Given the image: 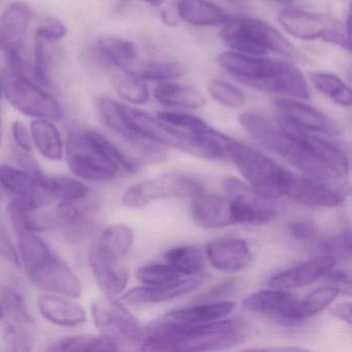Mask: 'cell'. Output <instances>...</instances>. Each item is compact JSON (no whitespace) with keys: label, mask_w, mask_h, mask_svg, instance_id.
Masks as SVG:
<instances>
[{"label":"cell","mask_w":352,"mask_h":352,"mask_svg":"<svg viewBox=\"0 0 352 352\" xmlns=\"http://www.w3.org/2000/svg\"><path fill=\"white\" fill-rule=\"evenodd\" d=\"M250 333L241 319H221L203 324H164L142 327L137 344L147 351H209L243 343Z\"/></svg>","instance_id":"6da1fadb"},{"label":"cell","mask_w":352,"mask_h":352,"mask_svg":"<svg viewBox=\"0 0 352 352\" xmlns=\"http://www.w3.org/2000/svg\"><path fill=\"white\" fill-rule=\"evenodd\" d=\"M243 129L263 147L278 154L305 176L336 186L349 188L343 177L327 168L308 153L288 133L282 122H276L258 113L245 112L239 116Z\"/></svg>","instance_id":"7a4b0ae2"},{"label":"cell","mask_w":352,"mask_h":352,"mask_svg":"<svg viewBox=\"0 0 352 352\" xmlns=\"http://www.w3.org/2000/svg\"><path fill=\"white\" fill-rule=\"evenodd\" d=\"M69 170L86 181H106L120 173H133L137 164L98 131L75 133L65 149Z\"/></svg>","instance_id":"3957f363"},{"label":"cell","mask_w":352,"mask_h":352,"mask_svg":"<svg viewBox=\"0 0 352 352\" xmlns=\"http://www.w3.org/2000/svg\"><path fill=\"white\" fill-rule=\"evenodd\" d=\"M226 160L234 162L249 186L267 199L285 197L292 173L265 154L230 139Z\"/></svg>","instance_id":"277c9868"},{"label":"cell","mask_w":352,"mask_h":352,"mask_svg":"<svg viewBox=\"0 0 352 352\" xmlns=\"http://www.w3.org/2000/svg\"><path fill=\"white\" fill-rule=\"evenodd\" d=\"M224 44L242 54L263 56L267 52L286 57H296V49L275 28L252 17L228 19L220 32Z\"/></svg>","instance_id":"5b68a950"},{"label":"cell","mask_w":352,"mask_h":352,"mask_svg":"<svg viewBox=\"0 0 352 352\" xmlns=\"http://www.w3.org/2000/svg\"><path fill=\"white\" fill-rule=\"evenodd\" d=\"M3 88L8 102L25 116L51 121L63 118V109L56 98L45 91L22 65H10Z\"/></svg>","instance_id":"8992f818"},{"label":"cell","mask_w":352,"mask_h":352,"mask_svg":"<svg viewBox=\"0 0 352 352\" xmlns=\"http://www.w3.org/2000/svg\"><path fill=\"white\" fill-rule=\"evenodd\" d=\"M278 20L282 28L298 40L321 38L350 51L349 21L343 24L329 16L296 9H284L280 12Z\"/></svg>","instance_id":"52a82bcc"},{"label":"cell","mask_w":352,"mask_h":352,"mask_svg":"<svg viewBox=\"0 0 352 352\" xmlns=\"http://www.w3.org/2000/svg\"><path fill=\"white\" fill-rule=\"evenodd\" d=\"M203 192V186L195 179L181 173H166L131 185L123 192L121 201L129 209H141L158 199H193Z\"/></svg>","instance_id":"ba28073f"},{"label":"cell","mask_w":352,"mask_h":352,"mask_svg":"<svg viewBox=\"0 0 352 352\" xmlns=\"http://www.w3.org/2000/svg\"><path fill=\"white\" fill-rule=\"evenodd\" d=\"M91 316L100 335L116 342L137 343L142 327L125 306L114 298H100L91 304Z\"/></svg>","instance_id":"9c48e42d"},{"label":"cell","mask_w":352,"mask_h":352,"mask_svg":"<svg viewBox=\"0 0 352 352\" xmlns=\"http://www.w3.org/2000/svg\"><path fill=\"white\" fill-rule=\"evenodd\" d=\"M133 244V230L125 224H113L104 228L88 251L91 273L116 269L124 265L123 261Z\"/></svg>","instance_id":"30bf717a"},{"label":"cell","mask_w":352,"mask_h":352,"mask_svg":"<svg viewBox=\"0 0 352 352\" xmlns=\"http://www.w3.org/2000/svg\"><path fill=\"white\" fill-rule=\"evenodd\" d=\"M218 65L236 78V81L252 88L256 84L281 75L294 65L281 59L251 56L238 52H224L216 58Z\"/></svg>","instance_id":"8fae6325"},{"label":"cell","mask_w":352,"mask_h":352,"mask_svg":"<svg viewBox=\"0 0 352 352\" xmlns=\"http://www.w3.org/2000/svg\"><path fill=\"white\" fill-rule=\"evenodd\" d=\"M32 283L49 294L78 298L83 284L77 275L54 254L26 271Z\"/></svg>","instance_id":"7c38bea8"},{"label":"cell","mask_w":352,"mask_h":352,"mask_svg":"<svg viewBox=\"0 0 352 352\" xmlns=\"http://www.w3.org/2000/svg\"><path fill=\"white\" fill-rule=\"evenodd\" d=\"M349 189L336 186L317 179L292 173L285 197L300 205L315 208H335L345 201Z\"/></svg>","instance_id":"4fadbf2b"},{"label":"cell","mask_w":352,"mask_h":352,"mask_svg":"<svg viewBox=\"0 0 352 352\" xmlns=\"http://www.w3.org/2000/svg\"><path fill=\"white\" fill-rule=\"evenodd\" d=\"M32 9L23 1L11 3L0 15V51L9 61L22 58Z\"/></svg>","instance_id":"5bb4252c"},{"label":"cell","mask_w":352,"mask_h":352,"mask_svg":"<svg viewBox=\"0 0 352 352\" xmlns=\"http://www.w3.org/2000/svg\"><path fill=\"white\" fill-rule=\"evenodd\" d=\"M298 300L283 289L261 290L243 300V307L250 312L265 315L284 323L298 322L296 309Z\"/></svg>","instance_id":"9a60e30c"},{"label":"cell","mask_w":352,"mask_h":352,"mask_svg":"<svg viewBox=\"0 0 352 352\" xmlns=\"http://www.w3.org/2000/svg\"><path fill=\"white\" fill-rule=\"evenodd\" d=\"M52 218L53 226L60 230L67 240L81 242L94 230V208L86 199L73 203H59Z\"/></svg>","instance_id":"2e32d148"},{"label":"cell","mask_w":352,"mask_h":352,"mask_svg":"<svg viewBox=\"0 0 352 352\" xmlns=\"http://www.w3.org/2000/svg\"><path fill=\"white\" fill-rule=\"evenodd\" d=\"M281 122L283 123L288 133L310 155L343 178L349 174V160L343 150L311 131L298 129L284 120Z\"/></svg>","instance_id":"e0dca14e"},{"label":"cell","mask_w":352,"mask_h":352,"mask_svg":"<svg viewBox=\"0 0 352 352\" xmlns=\"http://www.w3.org/2000/svg\"><path fill=\"white\" fill-rule=\"evenodd\" d=\"M0 185L14 195V199L24 201L32 207L44 209L53 203L50 195L38 184L34 175L23 168L10 164L0 166Z\"/></svg>","instance_id":"ac0fdd59"},{"label":"cell","mask_w":352,"mask_h":352,"mask_svg":"<svg viewBox=\"0 0 352 352\" xmlns=\"http://www.w3.org/2000/svg\"><path fill=\"white\" fill-rule=\"evenodd\" d=\"M335 263V253L317 252L312 261L300 263L273 276L269 281L270 287L288 290L311 285L321 279Z\"/></svg>","instance_id":"d6986e66"},{"label":"cell","mask_w":352,"mask_h":352,"mask_svg":"<svg viewBox=\"0 0 352 352\" xmlns=\"http://www.w3.org/2000/svg\"><path fill=\"white\" fill-rule=\"evenodd\" d=\"M205 254L215 269L224 273L242 271L252 261V253L246 241L238 238L212 241L206 245Z\"/></svg>","instance_id":"ffe728a7"},{"label":"cell","mask_w":352,"mask_h":352,"mask_svg":"<svg viewBox=\"0 0 352 352\" xmlns=\"http://www.w3.org/2000/svg\"><path fill=\"white\" fill-rule=\"evenodd\" d=\"M203 284L201 278L179 279L170 283L160 285H145L131 288L129 292H123L117 300L123 306H138V305L154 304L166 302L179 298L183 294H189Z\"/></svg>","instance_id":"44dd1931"},{"label":"cell","mask_w":352,"mask_h":352,"mask_svg":"<svg viewBox=\"0 0 352 352\" xmlns=\"http://www.w3.org/2000/svg\"><path fill=\"white\" fill-rule=\"evenodd\" d=\"M283 120L311 133H337V124L318 109L300 100H277L274 102Z\"/></svg>","instance_id":"7402d4cb"},{"label":"cell","mask_w":352,"mask_h":352,"mask_svg":"<svg viewBox=\"0 0 352 352\" xmlns=\"http://www.w3.org/2000/svg\"><path fill=\"white\" fill-rule=\"evenodd\" d=\"M193 221L203 228H224L234 226L232 203L228 197L201 193L191 205Z\"/></svg>","instance_id":"603a6c76"},{"label":"cell","mask_w":352,"mask_h":352,"mask_svg":"<svg viewBox=\"0 0 352 352\" xmlns=\"http://www.w3.org/2000/svg\"><path fill=\"white\" fill-rule=\"evenodd\" d=\"M73 300L58 294H44L38 298V311L47 321L57 327H81L87 322V312Z\"/></svg>","instance_id":"cb8c5ba5"},{"label":"cell","mask_w":352,"mask_h":352,"mask_svg":"<svg viewBox=\"0 0 352 352\" xmlns=\"http://www.w3.org/2000/svg\"><path fill=\"white\" fill-rule=\"evenodd\" d=\"M234 310V304L232 302H206L166 313L157 322L178 325L203 324L226 318Z\"/></svg>","instance_id":"d4e9b609"},{"label":"cell","mask_w":352,"mask_h":352,"mask_svg":"<svg viewBox=\"0 0 352 352\" xmlns=\"http://www.w3.org/2000/svg\"><path fill=\"white\" fill-rule=\"evenodd\" d=\"M96 50L102 63L117 71L133 72L139 57L137 45L118 36L100 38Z\"/></svg>","instance_id":"484cf974"},{"label":"cell","mask_w":352,"mask_h":352,"mask_svg":"<svg viewBox=\"0 0 352 352\" xmlns=\"http://www.w3.org/2000/svg\"><path fill=\"white\" fill-rule=\"evenodd\" d=\"M176 10L183 21L193 26L222 25L228 20L222 8L208 0H178Z\"/></svg>","instance_id":"4316f807"},{"label":"cell","mask_w":352,"mask_h":352,"mask_svg":"<svg viewBox=\"0 0 352 352\" xmlns=\"http://www.w3.org/2000/svg\"><path fill=\"white\" fill-rule=\"evenodd\" d=\"M34 177L53 201L73 203L87 199L89 195V188L80 179L67 176H49L42 170L36 173Z\"/></svg>","instance_id":"83f0119b"},{"label":"cell","mask_w":352,"mask_h":352,"mask_svg":"<svg viewBox=\"0 0 352 352\" xmlns=\"http://www.w3.org/2000/svg\"><path fill=\"white\" fill-rule=\"evenodd\" d=\"M32 144L41 155L51 162H59L65 155L60 131L47 119H34L30 124Z\"/></svg>","instance_id":"f1b7e54d"},{"label":"cell","mask_w":352,"mask_h":352,"mask_svg":"<svg viewBox=\"0 0 352 352\" xmlns=\"http://www.w3.org/2000/svg\"><path fill=\"white\" fill-rule=\"evenodd\" d=\"M154 98L162 106L177 109H197L205 104L201 92L176 82H162L154 89Z\"/></svg>","instance_id":"f546056e"},{"label":"cell","mask_w":352,"mask_h":352,"mask_svg":"<svg viewBox=\"0 0 352 352\" xmlns=\"http://www.w3.org/2000/svg\"><path fill=\"white\" fill-rule=\"evenodd\" d=\"M44 209L32 207L24 201L14 199L8 207L10 218L16 232H40L53 226V218Z\"/></svg>","instance_id":"4dcf8cb0"},{"label":"cell","mask_w":352,"mask_h":352,"mask_svg":"<svg viewBox=\"0 0 352 352\" xmlns=\"http://www.w3.org/2000/svg\"><path fill=\"white\" fill-rule=\"evenodd\" d=\"M120 346L104 336L76 335L61 338L49 345V351H116Z\"/></svg>","instance_id":"1f68e13d"},{"label":"cell","mask_w":352,"mask_h":352,"mask_svg":"<svg viewBox=\"0 0 352 352\" xmlns=\"http://www.w3.org/2000/svg\"><path fill=\"white\" fill-rule=\"evenodd\" d=\"M166 261L182 275H195L205 265L206 254L192 245L175 247L166 253Z\"/></svg>","instance_id":"d6a6232c"},{"label":"cell","mask_w":352,"mask_h":352,"mask_svg":"<svg viewBox=\"0 0 352 352\" xmlns=\"http://www.w3.org/2000/svg\"><path fill=\"white\" fill-rule=\"evenodd\" d=\"M113 86L117 94L131 104L143 106L149 102L150 94L147 85L131 72H117L113 77Z\"/></svg>","instance_id":"836d02e7"},{"label":"cell","mask_w":352,"mask_h":352,"mask_svg":"<svg viewBox=\"0 0 352 352\" xmlns=\"http://www.w3.org/2000/svg\"><path fill=\"white\" fill-rule=\"evenodd\" d=\"M311 81L316 89L322 92L336 104L342 107L351 106V89L338 76L316 72L311 74Z\"/></svg>","instance_id":"e575fe53"},{"label":"cell","mask_w":352,"mask_h":352,"mask_svg":"<svg viewBox=\"0 0 352 352\" xmlns=\"http://www.w3.org/2000/svg\"><path fill=\"white\" fill-rule=\"evenodd\" d=\"M131 73L143 81L166 82L180 78L184 74V69L176 61L150 60Z\"/></svg>","instance_id":"d590c367"},{"label":"cell","mask_w":352,"mask_h":352,"mask_svg":"<svg viewBox=\"0 0 352 352\" xmlns=\"http://www.w3.org/2000/svg\"><path fill=\"white\" fill-rule=\"evenodd\" d=\"M339 294V290L333 286L314 290L302 300H298L296 318L298 321H302L318 314L327 308Z\"/></svg>","instance_id":"8d00e7d4"},{"label":"cell","mask_w":352,"mask_h":352,"mask_svg":"<svg viewBox=\"0 0 352 352\" xmlns=\"http://www.w3.org/2000/svg\"><path fill=\"white\" fill-rule=\"evenodd\" d=\"M182 276L168 263H149L138 269L135 273L137 279L145 285L170 283L181 279Z\"/></svg>","instance_id":"74e56055"},{"label":"cell","mask_w":352,"mask_h":352,"mask_svg":"<svg viewBox=\"0 0 352 352\" xmlns=\"http://www.w3.org/2000/svg\"><path fill=\"white\" fill-rule=\"evenodd\" d=\"M1 307L3 313H7L16 322L26 324L32 322V315L26 307L23 296L15 288L10 286L3 288L1 292Z\"/></svg>","instance_id":"f35d334b"},{"label":"cell","mask_w":352,"mask_h":352,"mask_svg":"<svg viewBox=\"0 0 352 352\" xmlns=\"http://www.w3.org/2000/svg\"><path fill=\"white\" fill-rule=\"evenodd\" d=\"M208 91L214 100L228 108H241L246 100L240 89L223 80H212L208 86Z\"/></svg>","instance_id":"ab89813d"},{"label":"cell","mask_w":352,"mask_h":352,"mask_svg":"<svg viewBox=\"0 0 352 352\" xmlns=\"http://www.w3.org/2000/svg\"><path fill=\"white\" fill-rule=\"evenodd\" d=\"M157 118L185 133H193L207 127L205 121L193 115L178 112H158Z\"/></svg>","instance_id":"60d3db41"},{"label":"cell","mask_w":352,"mask_h":352,"mask_svg":"<svg viewBox=\"0 0 352 352\" xmlns=\"http://www.w3.org/2000/svg\"><path fill=\"white\" fill-rule=\"evenodd\" d=\"M3 341L10 351H32L34 349V338L23 327L16 324L6 327Z\"/></svg>","instance_id":"b9f144b4"},{"label":"cell","mask_w":352,"mask_h":352,"mask_svg":"<svg viewBox=\"0 0 352 352\" xmlns=\"http://www.w3.org/2000/svg\"><path fill=\"white\" fill-rule=\"evenodd\" d=\"M67 34V26L60 19L49 17L46 18L36 28V38L55 44L65 38Z\"/></svg>","instance_id":"7bdbcfd3"},{"label":"cell","mask_w":352,"mask_h":352,"mask_svg":"<svg viewBox=\"0 0 352 352\" xmlns=\"http://www.w3.org/2000/svg\"><path fill=\"white\" fill-rule=\"evenodd\" d=\"M12 135L16 145L21 151L32 152L34 148L32 133L22 121H15L12 125Z\"/></svg>","instance_id":"ee69618b"},{"label":"cell","mask_w":352,"mask_h":352,"mask_svg":"<svg viewBox=\"0 0 352 352\" xmlns=\"http://www.w3.org/2000/svg\"><path fill=\"white\" fill-rule=\"evenodd\" d=\"M322 278H324L325 281L331 284V286L337 288L340 294H347V296H350L351 294V281H350L349 276L345 272L338 271V270L336 271L331 267Z\"/></svg>","instance_id":"f6af8a7d"},{"label":"cell","mask_w":352,"mask_h":352,"mask_svg":"<svg viewBox=\"0 0 352 352\" xmlns=\"http://www.w3.org/2000/svg\"><path fill=\"white\" fill-rule=\"evenodd\" d=\"M290 234L298 241H310L316 236V230L308 221H294L289 224Z\"/></svg>","instance_id":"bcb514c9"},{"label":"cell","mask_w":352,"mask_h":352,"mask_svg":"<svg viewBox=\"0 0 352 352\" xmlns=\"http://www.w3.org/2000/svg\"><path fill=\"white\" fill-rule=\"evenodd\" d=\"M0 255H3L5 258L11 261L14 265H18V267L21 265V263H20L19 255H18V252L16 251L15 247L12 245L9 239H8L7 236H5L3 232H0Z\"/></svg>","instance_id":"7dc6e473"},{"label":"cell","mask_w":352,"mask_h":352,"mask_svg":"<svg viewBox=\"0 0 352 352\" xmlns=\"http://www.w3.org/2000/svg\"><path fill=\"white\" fill-rule=\"evenodd\" d=\"M234 287H236V283H234V282H226V283H222L221 285L216 286L215 288L210 290L208 294H206L205 296H201V300H207V302H211V300H216V298H221L222 296H226V294H230Z\"/></svg>","instance_id":"c3c4849f"},{"label":"cell","mask_w":352,"mask_h":352,"mask_svg":"<svg viewBox=\"0 0 352 352\" xmlns=\"http://www.w3.org/2000/svg\"><path fill=\"white\" fill-rule=\"evenodd\" d=\"M329 313L337 318L351 324V304L349 302H339L329 308Z\"/></svg>","instance_id":"681fc988"},{"label":"cell","mask_w":352,"mask_h":352,"mask_svg":"<svg viewBox=\"0 0 352 352\" xmlns=\"http://www.w3.org/2000/svg\"><path fill=\"white\" fill-rule=\"evenodd\" d=\"M144 3H148V5L152 6V7H160L166 0H142Z\"/></svg>","instance_id":"f907efd6"},{"label":"cell","mask_w":352,"mask_h":352,"mask_svg":"<svg viewBox=\"0 0 352 352\" xmlns=\"http://www.w3.org/2000/svg\"><path fill=\"white\" fill-rule=\"evenodd\" d=\"M3 77L0 74V102H1V98H3Z\"/></svg>","instance_id":"816d5d0a"},{"label":"cell","mask_w":352,"mask_h":352,"mask_svg":"<svg viewBox=\"0 0 352 352\" xmlns=\"http://www.w3.org/2000/svg\"><path fill=\"white\" fill-rule=\"evenodd\" d=\"M1 140H3V129H1V121H0V144H1Z\"/></svg>","instance_id":"f5cc1de1"},{"label":"cell","mask_w":352,"mask_h":352,"mask_svg":"<svg viewBox=\"0 0 352 352\" xmlns=\"http://www.w3.org/2000/svg\"><path fill=\"white\" fill-rule=\"evenodd\" d=\"M3 307H1V302H0V319L3 318Z\"/></svg>","instance_id":"db71d44e"}]
</instances>
